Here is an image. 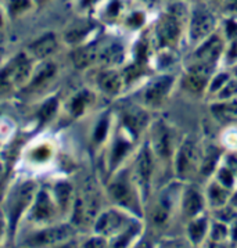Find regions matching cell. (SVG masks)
I'll return each instance as SVG.
<instances>
[{
	"label": "cell",
	"mask_w": 237,
	"mask_h": 248,
	"mask_svg": "<svg viewBox=\"0 0 237 248\" xmlns=\"http://www.w3.org/2000/svg\"><path fill=\"white\" fill-rule=\"evenodd\" d=\"M225 233H226V230L223 226H221V225H217L215 228H214V238H222L225 236Z\"/></svg>",
	"instance_id": "8d00e7d4"
},
{
	"label": "cell",
	"mask_w": 237,
	"mask_h": 248,
	"mask_svg": "<svg viewBox=\"0 0 237 248\" xmlns=\"http://www.w3.org/2000/svg\"><path fill=\"white\" fill-rule=\"evenodd\" d=\"M215 25V18L212 14L203 7H198L193 13V20H191V38L194 40L204 38L207 33H209Z\"/></svg>",
	"instance_id": "8992f818"
},
{
	"label": "cell",
	"mask_w": 237,
	"mask_h": 248,
	"mask_svg": "<svg viewBox=\"0 0 237 248\" xmlns=\"http://www.w3.org/2000/svg\"><path fill=\"white\" fill-rule=\"evenodd\" d=\"M99 57V47L95 45H86L80 46L72 51V62L77 68H86L92 65Z\"/></svg>",
	"instance_id": "ba28073f"
},
{
	"label": "cell",
	"mask_w": 237,
	"mask_h": 248,
	"mask_svg": "<svg viewBox=\"0 0 237 248\" xmlns=\"http://www.w3.org/2000/svg\"><path fill=\"white\" fill-rule=\"evenodd\" d=\"M32 59L27 51L16 54L13 59L0 68V93H6L28 83L32 77Z\"/></svg>",
	"instance_id": "6da1fadb"
},
{
	"label": "cell",
	"mask_w": 237,
	"mask_h": 248,
	"mask_svg": "<svg viewBox=\"0 0 237 248\" xmlns=\"http://www.w3.org/2000/svg\"><path fill=\"white\" fill-rule=\"evenodd\" d=\"M33 1H46V0H33Z\"/></svg>",
	"instance_id": "f6af8a7d"
},
{
	"label": "cell",
	"mask_w": 237,
	"mask_h": 248,
	"mask_svg": "<svg viewBox=\"0 0 237 248\" xmlns=\"http://www.w3.org/2000/svg\"><path fill=\"white\" fill-rule=\"evenodd\" d=\"M221 180H222L226 186H230V185H232V176H230V172L226 170V169H223V170L221 172Z\"/></svg>",
	"instance_id": "d590c367"
},
{
	"label": "cell",
	"mask_w": 237,
	"mask_h": 248,
	"mask_svg": "<svg viewBox=\"0 0 237 248\" xmlns=\"http://www.w3.org/2000/svg\"><path fill=\"white\" fill-rule=\"evenodd\" d=\"M121 217H119L117 212H107L104 215H101L96 223V230L100 233H111L114 232L115 229L119 228L121 225Z\"/></svg>",
	"instance_id": "2e32d148"
},
{
	"label": "cell",
	"mask_w": 237,
	"mask_h": 248,
	"mask_svg": "<svg viewBox=\"0 0 237 248\" xmlns=\"http://www.w3.org/2000/svg\"><path fill=\"white\" fill-rule=\"evenodd\" d=\"M201 208V199L196 191H189L185 196V209L189 215H194Z\"/></svg>",
	"instance_id": "ffe728a7"
},
{
	"label": "cell",
	"mask_w": 237,
	"mask_h": 248,
	"mask_svg": "<svg viewBox=\"0 0 237 248\" xmlns=\"http://www.w3.org/2000/svg\"><path fill=\"white\" fill-rule=\"evenodd\" d=\"M178 33L179 27L175 18L165 17L164 20L159 22V25H158V38L164 45L174 43L178 38Z\"/></svg>",
	"instance_id": "8fae6325"
},
{
	"label": "cell",
	"mask_w": 237,
	"mask_h": 248,
	"mask_svg": "<svg viewBox=\"0 0 237 248\" xmlns=\"http://www.w3.org/2000/svg\"><path fill=\"white\" fill-rule=\"evenodd\" d=\"M71 199V186L68 183H59L54 189V200L59 208H67Z\"/></svg>",
	"instance_id": "ac0fdd59"
},
{
	"label": "cell",
	"mask_w": 237,
	"mask_h": 248,
	"mask_svg": "<svg viewBox=\"0 0 237 248\" xmlns=\"http://www.w3.org/2000/svg\"><path fill=\"white\" fill-rule=\"evenodd\" d=\"M205 230V220H197L190 226V236L194 241H198L200 238L203 237Z\"/></svg>",
	"instance_id": "4316f807"
},
{
	"label": "cell",
	"mask_w": 237,
	"mask_h": 248,
	"mask_svg": "<svg viewBox=\"0 0 237 248\" xmlns=\"http://www.w3.org/2000/svg\"><path fill=\"white\" fill-rule=\"evenodd\" d=\"M85 248H106V243L103 238H92L86 243Z\"/></svg>",
	"instance_id": "f546056e"
},
{
	"label": "cell",
	"mask_w": 237,
	"mask_h": 248,
	"mask_svg": "<svg viewBox=\"0 0 237 248\" xmlns=\"http://www.w3.org/2000/svg\"><path fill=\"white\" fill-rule=\"evenodd\" d=\"M219 50H221L219 42L217 39H212L209 40L208 43H205V46L198 51L197 56L200 59L205 60V62L209 64L211 61H214V60L217 59V54L219 53Z\"/></svg>",
	"instance_id": "d6986e66"
},
{
	"label": "cell",
	"mask_w": 237,
	"mask_h": 248,
	"mask_svg": "<svg viewBox=\"0 0 237 248\" xmlns=\"http://www.w3.org/2000/svg\"><path fill=\"white\" fill-rule=\"evenodd\" d=\"M88 103V94L86 93H80L78 94L75 99L72 100L71 103V111L75 114V115H80L85 109V106Z\"/></svg>",
	"instance_id": "cb8c5ba5"
},
{
	"label": "cell",
	"mask_w": 237,
	"mask_h": 248,
	"mask_svg": "<svg viewBox=\"0 0 237 248\" xmlns=\"http://www.w3.org/2000/svg\"><path fill=\"white\" fill-rule=\"evenodd\" d=\"M218 158V151L214 147H209L207 150V154H205V158H204V164H203V172L204 173H209L214 165H215V161Z\"/></svg>",
	"instance_id": "d4e9b609"
},
{
	"label": "cell",
	"mask_w": 237,
	"mask_h": 248,
	"mask_svg": "<svg viewBox=\"0 0 237 248\" xmlns=\"http://www.w3.org/2000/svg\"><path fill=\"white\" fill-rule=\"evenodd\" d=\"M59 49V38L54 32H45L31 42L27 53L32 60H47Z\"/></svg>",
	"instance_id": "5b68a950"
},
{
	"label": "cell",
	"mask_w": 237,
	"mask_h": 248,
	"mask_svg": "<svg viewBox=\"0 0 237 248\" xmlns=\"http://www.w3.org/2000/svg\"><path fill=\"white\" fill-rule=\"evenodd\" d=\"M100 62L106 64V65H114L122 61V47L118 43H111L104 46L103 49H99V57Z\"/></svg>",
	"instance_id": "5bb4252c"
},
{
	"label": "cell",
	"mask_w": 237,
	"mask_h": 248,
	"mask_svg": "<svg viewBox=\"0 0 237 248\" xmlns=\"http://www.w3.org/2000/svg\"><path fill=\"white\" fill-rule=\"evenodd\" d=\"M226 75H219L217 79H215V82H214V85H212V89H219V86L226 82Z\"/></svg>",
	"instance_id": "74e56055"
},
{
	"label": "cell",
	"mask_w": 237,
	"mask_h": 248,
	"mask_svg": "<svg viewBox=\"0 0 237 248\" xmlns=\"http://www.w3.org/2000/svg\"><path fill=\"white\" fill-rule=\"evenodd\" d=\"M229 165L232 167V169L237 172V155H232L230 158H229Z\"/></svg>",
	"instance_id": "ab89813d"
},
{
	"label": "cell",
	"mask_w": 237,
	"mask_h": 248,
	"mask_svg": "<svg viewBox=\"0 0 237 248\" xmlns=\"http://www.w3.org/2000/svg\"><path fill=\"white\" fill-rule=\"evenodd\" d=\"M57 75V64L49 61V60H43L39 68L32 72V77L30 79V86L33 89H39L42 86H46L49 82L56 78Z\"/></svg>",
	"instance_id": "52a82bcc"
},
{
	"label": "cell",
	"mask_w": 237,
	"mask_h": 248,
	"mask_svg": "<svg viewBox=\"0 0 237 248\" xmlns=\"http://www.w3.org/2000/svg\"><path fill=\"white\" fill-rule=\"evenodd\" d=\"M236 33H237L236 25H233V24H229V35H230V36H233V35H236Z\"/></svg>",
	"instance_id": "b9f144b4"
},
{
	"label": "cell",
	"mask_w": 237,
	"mask_h": 248,
	"mask_svg": "<svg viewBox=\"0 0 237 248\" xmlns=\"http://www.w3.org/2000/svg\"><path fill=\"white\" fill-rule=\"evenodd\" d=\"M227 9H230V10L237 11V0H227L226 3Z\"/></svg>",
	"instance_id": "60d3db41"
},
{
	"label": "cell",
	"mask_w": 237,
	"mask_h": 248,
	"mask_svg": "<svg viewBox=\"0 0 237 248\" xmlns=\"http://www.w3.org/2000/svg\"><path fill=\"white\" fill-rule=\"evenodd\" d=\"M106 130H107V121H101L96 129V133H95V138L96 140H101L104 136H106Z\"/></svg>",
	"instance_id": "f1b7e54d"
},
{
	"label": "cell",
	"mask_w": 237,
	"mask_h": 248,
	"mask_svg": "<svg viewBox=\"0 0 237 248\" xmlns=\"http://www.w3.org/2000/svg\"><path fill=\"white\" fill-rule=\"evenodd\" d=\"M125 150H126V146H125V143H118L117 146H115V151H114V159L117 161L122 157V154L125 153Z\"/></svg>",
	"instance_id": "836d02e7"
},
{
	"label": "cell",
	"mask_w": 237,
	"mask_h": 248,
	"mask_svg": "<svg viewBox=\"0 0 237 248\" xmlns=\"http://www.w3.org/2000/svg\"><path fill=\"white\" fill-rule=\"evenodd\" d=\"M209 72H211V67L207 62H203L201 65H196L194 68H191L188 77V80H186L189 88L194 90V92L203 89L204 85L207 83Z\"/></svg>",
	"instance_id": "9c48e42d"
},
{
	"label": "cell",
	"mask_w": 237,
	"mask_h": 248,
	"mask_svg": "<svg viewBox=\"0 0 237 248\" xmlns=\"http://www.w3.org/2000/svg\"><path fill=\"white\" fill-rule=\"evenodd\" d=\"M51 248H78V244L74 240H69L68 238V240H65V241H63V243H60V244Z\"/></svg>",
	"instance_id": "e575fe53"
},
{
	"label": "cell",
	"mask_w": 237,
	"mask_h": 248,
	"mask_svg": "<svg viewBox=\"0 0 237 248\" xmlns=\"http://www.w3.org/2000/svg\"><path fill=\"white\" fill-rule=\"evenodd\" d=\"M211 196H212L214 201L217 200V202H222L223 199H225V191H222L219 187H214L212 191H211Z\"/></svg>",
	"instance_id": "1f68e13d"
},
{
	"label": "cell",
	"mask_w": 237,
	"mask_h": 248,
	"mask_svg": "<svg viewBox=\"0 0 237 248\" xmlns=\"http://www.w3.org/2000/svg\"><path fill=\"white\" fill-rule=\"evenodd\" d=\"M35 194H36L35 193V185L32 182H25L13 191L10 201H9V215H10L13 228L18 222L21 214L30 205H32Z\"/></svg>",
	"instance_id": "7a4b0ae2"
},
{
	"label": "cell",
	"mask_w": 237,
	"mask_h": 248,
	"mask_svg": "<svg viewBox=\"0 0 237 248\" xmlns=\"http://www.w3.org/2000/svg\"><path fill=\"white\" fill-rule=\"evenodd\" d=\"M157 151L162 155V157H167L169 154V136L168 132L161 128V130L157 133Z\"/></svg>",
	"instance_id": "603a6c76"
},
{
	"label": "cell",
	"mask_w": 237,
	"mask_h": 248,
	"mask_svg": "<svg viewBox=\"0 0 237 248\" xmlns=\"http://www.w3.org/2000/svg\"><path fill=\"white\" fill-rule=\"evenodd\" d=\"M150 173H151V157H150V153L148 150H143L140 153L138 159V164H136V176L139 179V183L146 187L148 183V179H150Z\"/></svg>",
	"instance_id": "4fadbf2b"
},
{
	"label": "cell",
	"mask_w": 237,
	"mask_h": 248,
	"mask_svg": "<svg viewBox=\"0 0 237 248\" xmlns=\"http://www.w3.org/2000/svg\"><path fill=\"white\" fill-rule=\"evenodd\" d=\"M3 176V167H1V164H0V179Z\"/></svg>",
	"instance_id": "ee69618b"
},
{
	"label": "cell",
	"mask_w": 237,
	"mask_h": 248,
	"mask_svg": "<svg viewBox=\"0 0 237 248\" xmlns=\"http://www.w3.org/2000/svg\"><path fill=\"white\" fill-rule=\"evenodd\" d=\"M111 193H112V197L119 201V202H124L125 200L128 199V187L124 185V183H115L112 187H111Z\"/></svg>",
	"instance_id": "484cf974"
},
{
	"label": "cell",
	"mask_w": 237,
	"mask_h": 248,
	"mask_svg": "<svg viewBox=\"0 0 237 248\" xmlns=\"http://www.w3.org/2000/svg\"><path fill=\"white\" fill-rule=\"evenodd\" d=\"M139 248H150V246H147L146 243H143V244H142V246H140Z\"/></svg>",
	"instance_id": "7bdbcfd3"
},
{
	"label": "cell",
	"mask_w": 237,
	"mask_h": 248,
	"mask_svg": "<svg viewBox=\"0 0 237 248\" xmlns=\"http://www.w3.org/2000/svg\"><path fill=\"white\" fill-rule=\"evenodd\" d=\"M196 162V150H194V144L190 143V141H186L183 144V147L179 153V158H178V169L180 175H186L189 173L193 165Z\"/></svg>",
	"instance_id": "30bf717a"
},
{
	"label": "cell",
	"mask_w": 237,
	"mask_h": 248,
	"mask_svg": "<svg viewBox=\"0 0 237 248\" xmlns=\"http://www.w3.org/2000/svg\"><path fill=\"white\" fill-rule=\"evenodd\" d=\"M72 230L68 225H57V226H50L43 229L38 233L32 234L28 240L30 246L32 248L42 247H54L60 243L65 241L71 237Z\"/></svg>",
	"instance_id": "3957f363"
},
{
	"label": "cell",
	"mask_w": 237,
	"mask_h": 248,
	"mask_svg": "<svg viewBox=\"0 0 237 248\" xmlns=\"http://www.w3.org/2000/svg\"><path fill=\"white\" fill-rule=\"evenodd\" d=\"M57 104H59L57 99H49L40 107L39 117L42 122H46L53 118V115L56 114V109H57Z\"/></svg>",
	"instance_id": "7402d4cb"
},
{
	"label": "cell",
	"mask_w": 237,
	"mask_h": 248,
	"mask_svg": "<svg viewBox=\"0 0 237 248\" xmlns=\"http://www.w3.org/2000/svg\"><path fill=\"white\" fill-rule=\"evenodd\" d=\"M172 85V78L171 77H162V78H158L157 80H154L151 83V86L148 88L147 93H146V99L150 103H156L162 99Z\"/></svg>",
	"instance_id": "7c38bea8"
},
{
	"label": "cell",
	"mask_w": 237,
	"mask_h": 248,
	"mask_svg": "<svg viewBox=\"0 0 237 248\" xmlns=\"http://www.w3.org/2000/svg\"><path fill=\"white\" fill-rule=\"evenodd\" d=\"M130 236H132V233L129 232L128 236H122V237H119L118 240L115 241V244L112 246V248H125L126 247V244H128Z\"/></svg>",
	"instance_id": "d6a6232c"
},
{
	"label": "cell",
	"mask_w": 237,
	"mask_h": 248,
	"mask_svg": "<svg viewBox=\"0 0 237 248\" xmlns=\"http://www.w3.org/2000/svg\"><path fill=\"white\" fill-rule=\"evenodd\" d=\"M33 0H7V11L13 17H18L32 9Z\"/></svg>",
	"instance_id": "e0dca14e"
},
{
	"label": "cell",
	"mask_w": 237,
	"mask_h": 248,
	"mask_svg": "<svg viewBox=\"0 0 237 248\" xmlns=\"http://www.w3.org/2000/svg\"><path fill=\"white\" fill-rule=\"evenodd\" d=\"M99 86L103 92L115 94L121 89V78L115 71H106L100 75Z\"/></svg>",
	"instance_id": "9a60e30c"
},
{
	"label": "cell",
	"mask_w": 237,
	"mask_h": 248,
	"mask_svg": "<svg viewBox=\"0 0 237 248\" xmlns=\"http://www.w3.org/2000/svg\"><path fill=\"white\" fill-rule=\"evenodd\" d=\"M90 31L89 25H78L74 27L65 33V40L69 43H79L80 40L86 36V33Z\"/></svg>",
	"instance_id": "44dd1931"
},
{
	"label": "cell",
	"mask_w": 237,
	"mask_h": 248,
	"mask_svg": "<svg viewBox=\"0 0 237 248\" xmlns=\"http://www.w3.org/2000/svg\"><path fill=\"white\" fill-rule=\"evenodd\" d=\"M237 93V85L235 82H230L229 85H227V88H225V90L222 92V97H230V96H233V94H236Z\"/></svg>",
	"instance_id": "4dcf8cb0"
},
{
	"label": "cell",
	"mask_w": 237,
	"mask_h": 248,
	"mask_svg": "<svg viewBox=\"0 0 237 248\" xmlns=\"http://www.w3.org/2000/svg\"><path fill=\"white\" fill-rule=\"evenodd\" d=\"M218 109H222V111H218L223 115H227V117H237V101H233L227 106H221V107H217Z\"/></svg>",
	"instance_id": "83f0119b"
},
{
	"label": "cell",
	"mask_w": 237,
	"mask_h": 248,
	"mask_svg": "<svg viewBox=\"0 0 237 248\" xmlns=\"http://www.w3.org/2000/svg\"><path fill=\"white\" fill-rule=\"evenodd\" d=\"M4 24H6V11L0 6V30L4 27Z\"/></svg>",
	"instance_id": "f35d334b"
},
{
	"label": "cell",
	"mask_w": 237,
	"mask_h": 248,
	"mask_svg": "<svg viewBox=\"0 0 237 248\" xmlns=\"http://www.w3.org/2000/svg\"><path fill=\"white\" fill-rule=\"evenodd\" d=\"M56 209H57L56 200H53L46 190H40L35 194V199L32 202L31 218L38 223H47L56 217L57 212Z\"/></svg>",
	"instance_id": "277c9868"
}]
</instances>
